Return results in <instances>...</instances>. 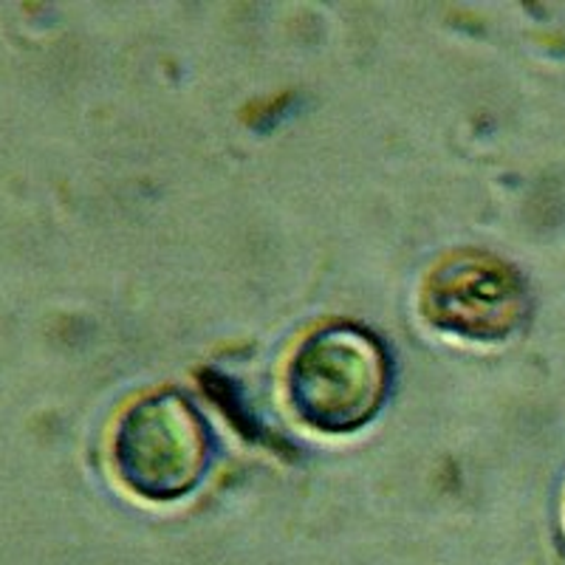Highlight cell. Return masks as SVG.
Masks as SVG:
<instances>
[{"label":"cell","instance_id":"3957f363","mask_svg":"<svg viewBox=\"0 0 565 565\" xmlns=\"http://www.w3.org/2000/svg\"><path fill=\"white\" fill-rule=\"evenodd\" d=\"M422 317L436 331L472 342H503L529 317L526 280L512 264L478 249L444 257L424 277Z\"/></svg>","mask_w":565,"mask_h":565},{"label":"cell","instance_id":"6da1fadb","mask_svg":"<svg viewBox=\"0 0 565 565\" xmlns=\"http://www.w3.org/2000/svg\"><path fill=\"white\" fill-rule=\"evenodd\" d=\"M391 380V356L380 337L351 322H326L291 351L282 396L302 427L348 436L380 416Z\"/></svg>","mask_w":565,"mask_h":565},{"label":"cell","instance_id":"7a4b0ae2","mask_svg":"<svg viewBox=\"0 0 565 565\" xmlns=\"http://www.w3.org/2000/svg\"><path fill=\"white\" fill-rule=\"evenodd\" d=\"M110 461L116 478L136 498L153 503L179 501L210 472V424L184 393H148L116 422Z\"/></svg>","mask_w":565,"mask_h":565}]
</instances>
